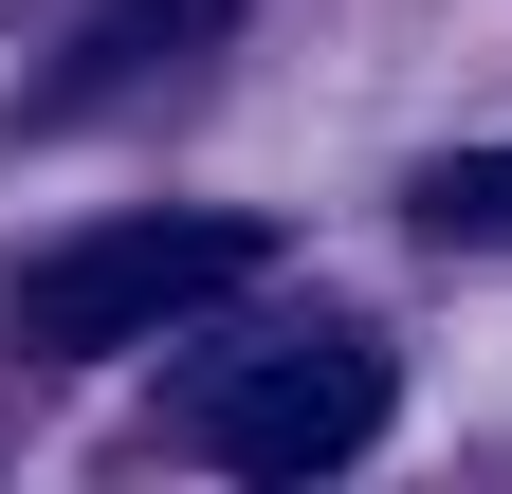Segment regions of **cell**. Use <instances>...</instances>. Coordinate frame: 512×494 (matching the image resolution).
Returning <instances> with one entry per match:
<instances>
[{"instance_id": "obj_1", "label": "cell", "mask_w": 512, "mask_h": 494, "mask_svg": "<svg viewBox=\"0 0 512 494\" xmlns=\"http://www.w3.org/2000/svg\"><path fill=\"white\" fill-rule=\"evenodd\" d=\"M256 257H275L256 220L165 202V220H92V238H55L0 312H19V348H147V330H183V312H220Z\"/></svg>"}, {"instance_id": "obj_2", "label": "cell", "mask_w": 512, "mask_h": 494, "mask_svg": "<svg viewBox=\"0 0 512 494\" xmlns=\"http://www.w3.org/2000/svg\"><path fill=\"white\" fill-rule=\"evenodd\" d=\"M384 348H275V366H238L220 385V476H256V494H293V476H348L366 440H384Z\"/></svg>"}, {"instance_id": "obj_3", "label": "cell", "mask_w": 512, "mask_h": 494, "mask_svg": "<svg viewBox=\"0 0 512 494\" xmlns=\"http://www.w3.org/2000/svg\"><path fill=\"white\" fill-rule=\"evenodd\" d=\"M220 19H238V0H110V19H92V37L37 74V110H110V92H147L165 55H202Z\"/></svg>"}, {"instance_id": "obj_4", "label": "cell", "mask_w": 512, "mask_h": 494, "mask_svg": "<svg viewBox=\"0 0 512 494\" xmlns=\"http://www.w3.org/2000/svg\"><path fill=\"white\" fill-rule=\"evenodd\" d=\"M421 220L458 238V257H494V238H512V147H458V165H421Z\"/></svg>"}]
</instances>
